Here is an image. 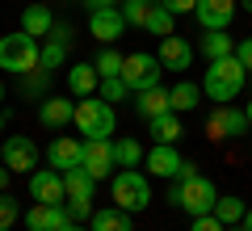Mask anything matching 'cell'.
Returning <instances> with one entry per match:
<instances>
[{"instance_id": "1", "label": "cell", "mask_w": 252, "mask_h": 231, "mask_svg": "<svg viewBox=\"0 0 252 231\" xmlns=\"http://www.w3.org/2000/svg\"><path fill=\"white\" fill-rule=\"evenodd\" d=\"M168 202L177 210H185L189 219H198V214H215V202H219V189L210 177H177L168 189Z\"/></svg>"}, {"instance_id": "2", "label": "cell", "mask_w": 252, "mask_h": 231, "mask_svg": "<svg viewBox=\"0 0 252 231\" xmlns=\"http://www.w3.org/2000/svg\"><path fill=\"white\" fill-rule=\"evenodd\" d=\"M244 76H248V67H244L235 55H227V59H210L206 80H202V93H206L210 101H219V105H227V101H235V93L244 89Z\"/></svg>"}, {"instance_id": "3", "label": "cell", "mask_w": 252, "mask_h": 231, "mask_svg": "<svg viewBox=\"0 0 252 231\" xmlns=\"http://www.w3.org/2000/svg\"><path fill=\"white\" fill-rule=\"evenodd\" d=\"M76 126L84 139H109L118 126V114L105 97H80L76 101Z\"/></svg>"}, {"instance_id": "4", "label": "cell", "mask_w": 252, "mask_h": 231, "mask_svg": "<svg viewBox=\"0 0 252 231\" xmlns=\"http://www.w3.org/2000/svg\"><path fill=\"white\" fill-rule=\"evenodd\" d=\"M38 38L34 34H4L0 38V67L4 71H13V76H30V71L38 67Z\"/></svg>"}, {"instance_id": "5", "label": "cell", "mask_w": 252, "mask_h": 231, "mask_svg": "<svg viewBox=\"0 0 252 231\" xmlns=\"http://www.w3.org/2000/svg\"><path fill=\"white\" fill-rule=\"evenodd\" d=\"M114 206H122V210L139 214L152 206V185H147V177L139 168H122L114 172Z\"/></svg>"}, {"instance_id": "6", "label": "cell", "mask_w": 252, "mask_h": 231, "mask_svg": "<svg viewBox=\"0 0 252 231\" xmlns=\"http://www.w3.org/2000/svg\"><path fill=\"white\" fill-rule=\"evenodd\" d=\"M160 71H164L160 55L139 51V55H126L122 80H126V89H130V93H143V89H156V84H160Z\"/></svg>"}, {"instance_id": "7", "label": "cell", "mask_w": 252, "mask_h": 231, "mask_svg": "<svg viewBox=\"0 0 252 231\" xmlns=\"http://www.w3.org/2000/svg\"><path fill=\"white\" fill-rule=\"evenodd\" d=\"M30 194H34V202L67 206V185H63V172L59 168H34V172H30Z\"/></svg>"}, {"instance_id": "8", "label": "cell", "mask_w": 252, "mask_h": 231, "mask_svg": "<svg viewBox=\"0 0 252 231\" xmlns=\"http://www.w3.org/2000/svg\"><path fill=\"white\" fill-rule=\"evenodd\" d=\"M122 30H126V17H122V9H118V4H105V9H89V34L97 38V42L114 46L118 38H122Z\"/></svg>"}, {"instance_id": "9", "label": "cell", "mask_w": 252, "mask_h": 231, "mask_svg": "<svg viewBox=\"0 0 252 231\" xmlns=\"http://www.w3.org/2000/svg\"><path fill=\"white\" fill-rule=\"evenodd\" d=\"M80 164H84V168H89L97 181H105L109 172L118 168L114 143H109V139H84V160H80Z\"/></svg>"}, {"instance_id": "10", "label": "cell", "mask_w": 252, "mask_h": 231, "mask_svg": "<svg viewBox=\"0 0 252 231\" xmlns=\"http://www.w3.org/2000/svg\"><path fill=\"white\" fill-rule=\"evenodd\" d=\"M244 126H248V114H240V109H231V105H219L215 114L206 118V134L215 143H223V139H235V134H244Z\"/></svg>"}, {"instance_id": "11", "label": "cell", "mask_w": 252, "mask_h": 231, "mask_svg": "<svg viewBox=\"0 0 252 231\" xmlns=\"http://www.w3.org/2000/svg\"><path fill=\"white\" fill-rule=\"evenodd\" d=\"M72 214H67V206H46V202H34V210L26 214V227L30 231H67L72 227Z\"/></svg>"}, {"instance_id": "12", "label": "cell", "mask_w": 252, "mask_h": 231, "mask_svg": "<svg viewBox=\"0 0 252 231\" xmlns=\"http://www.w3.org/2000/svg\"><path fill=\"white\" fill-rule=\"evenodd\" d=\"M4 164H9L13 172H34L38 168L34 139H26V134H9V139H4Z\"/></svg>"}, {"instance_id": "13", "label": "cell", "mask_w": 252, "mask_h": 231, "mask_svg": "<svg viewBox=\"0 0 252 231\" xmlns=\"http://www.w3.org/2000/svg\"><path fill=\"white\" fill-rule=\"evenodd\" d=\"M193 17L202 30H227L235 21V0H198Z\"/></svg>"}, {"instance_id": "14", "label": "cell", "mask_w": 252, "mask_h": 231, "mask_svg": "<svg viewBox=\"0 0 252 231\" xmlns=\"http://www.w3.org/2000/svg\"><path fill=\"white\" fill-rule=\"evenodd\" d=\"M160 63H164V71H185V67H193V46L185 42L181 34H168V38H160Z\"/></svg>"}, {"instance_id": "15", "label": "cell", "mask_w": 252, "mask_h": 231, "mask_svg": "<svg viewBox=\"0 0 252 231\" xmlns=\"http://www.w3.org/2000/svg\"><path fill=\"white\" fill-rule=\"evenodd\" d=\"M181 156H177V143H156L152 151H147V172L152 177H168V181H177V172H181Z\"/></svg>"}, {"instance_id": "16", "label": "cell", "mask_w": 252, "mask_h": 231, "mask_svg": "<svg viewBox=\"0 0 252 231\" xmlns=\"http://www.w3.org/2000/svg\"><path fill=\"white\" fill-rule=\"evenodd\" d=\"M80 160H84V143L67 139V134H59V139H55L51 147H46V164H51V168H59V172L76 168Z\"/></svg>"}, {"instance_id": "17", "label": "cell", "mask_w": 252, "mask_h": 231, "mask_svg": "<svg viewBox=\"0 0 252 231\" xmlns=\"http://www.w3.org/2000/svg\"><path fill=\"white\" fill-rule=\"evenodd\" d=\"M172 109V101H168V89H143V93H135V114L143 118V122H156V118H164Z\"/></svg>"}, {"instance_id": "18", "label": "cell", "mask_w": 252, "mask_h": 231, "mask_svg": "<svg viewBox=\"0 0 252 231\" xmlns=\"http://www.w3.org/2000/svg\"><path fill=\"white\" fill-rule=\"evenodd\" d=\"M38 122L51 126V131H59V126L76 122V101H67V97H46L42 105H38Z\"/></svg>"}, {"instance_id": "19", "label": "cell", "mask_w": 252, "mask_h": 231, "mask_svg": "<svg viewBox=\"0 0 252 231\" xmlns=\"http://www.w3.org/2000/svg\"><path fill=\"white\" fill-rule=\"evenodd\" d=\"M63 185H67V202H93V185H97V177H93L84 164H76V168L63 172Z\"/></svg>"}, {"instance_id": "20", "label": "cell", "mask_w": 252, "mask_h": 231, "mask_svg": "<svg viewBox=\"0 0 252 231\" xmlns=\"http://www.w3.org/2000/svg\"><path fill=\"white\" fill-rule=\"evenodd\" d=\"M89 227L93 231H135V223H130V210H122V206H101V210H93Z\"/></svg>"}, {"instance_id": "21", "label": "cell", "mask_w": 252, "mask_h": 231, "mask_svg": "<svg viewBox=\"0 0 252 231\" xmlns=\"http://www.w3.org/2000/svg\"><path fill=\"white\" fill-rule=\"evenodd\" d=\"M198 51L206 55V63H210V59H227V55H235V38L223 34V30H202Z\"/></svg>"}, {"instance_id": "22", "label": "cell", "mask_w": 252, "mask_h": 231, "mask_svg": "<svg viewBox=\"0 0 252 231\" xmlns=\"http://www.w3.org/2000/svg\"><path fill=\"white\" fill-rule=\"evenodd\" d=\"M21 30L46 42V38H51V30H55V17H51V9H46V4H30V9L21 13Z\"/></svg>"}, {"instance_id": "23", "label": "cell", "mask_w": 252, "mask_h": 231, "mask_svg": "<svg viewBox=\"0 0 252 231\" xmlns=\"http://www.w3.org/2000/svg\"><path fill=\"white\" fill-rule=\"evenodd\" d=\"M101 84V71L97 63H76L72 71H67V89L76 93V97H93V89Z\"/></svg>"}, {"instance_id": "24", "label": "cell", "mask_w": 252, "mask_h": 231, "mask_svg": "<svg viewBox=\"0 0 252 231\" xmlns=\"http://www.w3.org/2000/svg\"><path fill=\"white\" fill-rule=\"evenodd\" d=\"M168 101H172V114H189V109H198V101H202V84L177 80L168 89Z\"/></svg>"}, {"instance_id": "25", "label": "cell", "mask_w": 252, "mask_h": 231, "mask_svg": "<svg viewBox=\"0 0 252 231\" xmlns=\"http://www.w3.org/2000/svg\"><path fill=\"white\" fill-rule=\"evenodd\" d=\"M147 131H152L156 143H181V139H185V126H181V118L172 114V109L164 118H156V122H147Z\"/></svg>"}, {"instance_id": "26", "label": "cell", "mask_w": 252, "mask_h": 231, "mask_svg": "<svg viewBox=\"0 0 252 231\" xmlns=\"http://www.w3.org/2000/svg\"><path fill=\"white\" fill-rule=\"evenodd\" d=\"M244 214H248V206H244V198H223L219 194V202H215V219L219 223H244Z\"/></svg>"}, {"instance_id": "27", "label": "cell", "mask_w": 252, "mask_h": 231, "mask_svg": "<svg viewBox=\"0 0 252 231\" xmlns=\"http://www.w3.org/2000/svg\"><path fill=\"white\" fill-rule=\"evenodd\" d=\"M172 30H177V17H172L164 4H152V17H147V26H143V34H156V38H168Z\"/></svg>"}, {"instance_id": "28", "label": "cell", "mask_w": 252, "mask_h": 231, "mask_svg": "<svg viewBox=\"0 0 252 231\" xmlns=\"http://www.w3.org/2000/svg\"><path fill=\"white\" fill-rule=\"evenodd\" d=\"M67 51H72V46H63V42H55V38H46V42H42V51H38V67H42V71L59 67V63L67 59Z\"/></svg>"}, {"instance_id": "29", "label": "cell", "mask_w": 252, "mask_h": 231, "mask_svg": "<svg viewBox=\"0 0 252 231\" xmlns=\"http://www.w3.org/2000/svg\"><path fill=\"white\" fill-rule=\"evenodd\" d=\"M152 4H156V0H122V17H126V26H139V30H143L147 17H152Z\"/></svg>"}, {"instance_id": "30", "label": "cell", "mask_w": 252, "mask_h": 231, "mask_svg": "<svg viewBox=\"0 0 252 231\" xmlns=\"http://www.w3.org/2000/svg\"><path fill=\"white\" fill-rule=\"evenodd\" d=\"M114 156H118V168H139L143 147H139L135 139H118V143H114Z\"/></svg>"}, {"instance_id": "31", "label": "cell", "mask_w": 252, "mask_h": 231, "mask_svg": "<svg viewBox=\"0 0 252 231\" xmlns=\"http://www.w3.org/2000/svg\"><path fill=\"white\" fill-rule=\"evenodd\" d=\"M122 63H126V55H118L114 46H105V51L97 55V71L101 76H122Z\"/></svg>"}, {"instance_id": "32", "label": "cell", "mask_w": 252, "mask_h": 231, "mask_svg": "<svg viewBox=\"0 0 252 231\" xmlns=\"http://www.w3.org/2000/svg\"><path fill=\"white\" fill-rule=\"evenodd\" d=\"M97 89H101V97H105L109 105H114V101H122L126 93H130V89H126V80H122V76H101V84H97Z\"/></svg>"}, {"instance_id": "33", "label": "cell", "mask_w": 252, "mask_h": 231, "mask_svg": "<svg viewBox=\"0 0 252 231\" xmlns=\"http://www.w3.org/2000/svg\"><path fill=\"white\" fill-rule=\"evenodd\" d=\"M21 219L17 202H13V194H0V231H13V223Z\"/></svg>"}, {"instance_id": "34", "label": "cell", "mask_w": 252, "mask_h": 231, "mask_svg": "<svg viewBox=\"0 0 252 231\" xmlns=\"http://www.w3.org/2000/svg\"><path fill=\"white\" fill-rule=\"evenodd\" d=\"M46 84H51V71H42V67H34V71L26 76V93H42Z\"/></svg>"}, {"instance_id": "35", "label": "cell", "mask_w": 252, "mask_h": 231, "mask_svg": "<svg viewBox=\"0 0 252 231\" xmlns=\"http://www.w3.org/2000/svg\"><path fill=\"white\" fill-rule=\"evenodd\" d=\"M189 231H227V223H219L215 214H198V219H193V227Z\"/></svg>"}, {"instance_id": "36", "label": "cell", "mask_w": 252, "mask_h": 231, "mask_svg": "<svg viewBox=\"0 0 252 231\" xmlns=\"http://www.w3.org/2000/svg\"><path fill=\"white\" fill-rule=\"evenodd\" d=\"M160 4L172 13V17H181V13H193V9H198V0H160Z\"/></svg>"}, {"instance_id": "37", "label": "cell", "mask_w": 252, "mask_h": 231, "mask_svg": "<svg viewBox=\"0 0 252 231\" xmlns=\"http://www.w3.org/2000/svg\"><path fill=\"white\" fill-rule=\"evenodd\" d=\"M235 59L248 67V76H252V38H244V42H235Z\"/></svg>"}, {"instance_id": "38", "label": "cell", "mask_w": 252, "mask_h": 231, "mask_svg": "<svg viewBox=\"0 0 252 231\" xmlns=\"http://www.w3.org/2000/svg\"><path fill=\"white\" fill-rule=\"evenodd\" d=\"M67 214H72L76 223H84V219H93V202H67Z\"/></svg>"}, {"instance_id": "39", "label": "cell", "mask_w": 252, "mask_h": 231, "mask_svg": "<svg viewBox=\"0 0 252 231\" xmlns=\"http://www.w3.org/2000/svg\"><path fill=\"white\" fill-rule=\"evenodd\" d=\"M51 38H55V42H63V46H72V30H67V26H59V21H55Z\"/></svg>"}, {"instance_id": "40", "label": "cell", "mask_w": 252, "mask_h": 231, "mask_svg": "<svg viewBox=\"0 0 252 231\" xmlns=\"http://www.w3.org/2000/svg\"><path fill=\"white\" fill-rule=\"evenodd\" d=\"M9 177H13V168H9V164H4V168H0V194L9 189Z\"/></svg>"}, {"instance_id": "41", "label": "cell", "mask_w": 252, "mask_h": 231, "mask_svg": "<svg viewBox=\"0 0 252 231\" xmlns=\"http://www.w3.org/2000/svg\"><path fill=\"white\" fill-rule=\"evenodd\" d=\"M89 9H105V4H114V0H84Z\"/></svg>"}, {"instance_id": "42", "label": "cell", "mask_w": 252, "mask_h": 231, "mask_svg": "<svg viewBox=\"0 0 252 231\" xmlns=\"http://www.w3.org/2000/svg\"><path fill=\"white\" fill-rule=\"evenodd\" d=\"M244 231H252V206H248V214H244Z\"/></svg>"}, {"instance_id": "43", "label": "cell", "mask_w": 252, "mask_h": 231, "mask_svg": "<svg viewBox=\"0 0 252 231\" xmlns=\"http://www.w3.org/2000/svg\"><path fill=\"white\" fill-rule=\"evenodd\" d=\"M244 114H248V126H252V101H248V105H244Z\"/></svg>"}, {"instance_id": "44", "label": "cell", "mask_w": 252, "mask_h": 231, "mask_svg": "<svg viewBox=\"0 0 252 231\" xmlns=\"http://www.w3.org/2000/svg\"><path fill=\"white\" fill-rule=\"evenodd\" d=\"M67 231H84V227H80V223H72V227H67ZM89 231H93V227H89Z\"/></svg>"}, {"instance_id": "45", "label": "cell", "mask_w": 252, "mask_h": 231, "mask_svg": "<svg viewBox=\"0 0 252 231\" xmlns=\"http://www.w3.org/2000/svg\"><path fill=\"white\" fill-rule=\"evenodd\" d=\"M244 13H252V0H244Z\"/></svg>"}, {"instance_id": "46", "label": "cell", "mask_w": 252, "mask_h": 231, "mask_svg": "<svg viewBox=\"0 0 252 231\" xmlns=\"http://www.w3.org/2000/svg\"><path fill=\"white\" fill-rule=\"evenodd\" d=\"M0 131H4V109H0Z\"/></svg>"}, {"instance_id": "47", "label": "cell", "mask_w": 252, "mask_h": 231, "mask_svg": "<svg viewBox=\"0 0 252 231\" xmlns=\"http://www.w3.org/2000/svg\"><path fill=\"white\" fill-rule=\"evenodd\" d=\"M0 164H4V143H0Z\"/></svg>"}, {"instance_id": "48", "label": "cell", "mask_w": 252, "mask_h": 231, "mask_svg": "<svg viewBox=\"0 0 252 231\" xmlns=\"http://www.w3.org/2000/svg\"><path fill=\"white\" fill-rule=\"evenodd\" d=\"M0 105H4V84H0Z\"/></svg>"}, {"instance_id": "49", "label": "cell", "mask_w": 252, "mask_h": 231, "mask_svg": "<svg viewBox=\"0 0 252 231\" xmlns=\"http://www.w3.org/2000/svg\"><path fill=\"white\" fill-rule=\"evenodd\" d=\"M227 231H244V227H227Z\"/></svg>"}, {"instance_id": "50", "label": "cell", "mask_w": 252, "mask_h": 231, "mask_svg": "<svg viewBox=\"0 0 252 231\" xmlns=\"http://www.w3.org/2000/svg\"><path fill=\"white\" fill-rule=\"evenodd\" d=\"M248 80H252V76H248Z\"/></svg>"}]
</instances>
